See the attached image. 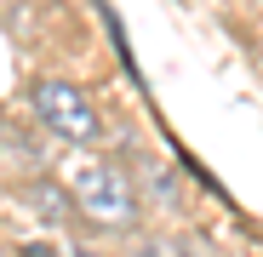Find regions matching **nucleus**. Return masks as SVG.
I'll return each instance as SVG.
<instances>
[{"label":"nucleus","mask_w":263,"mask_h":257,"mask_svg":"<svg viewBox=\"0 0 263 257\" xmlns=\"http://www.w3.org/2000/svg\"><path fill=\"white\" fill-rule=\"evenodd\" d=\"M74 257H86V251H74Z\"/></svg>","instance_id":"20e7f679"},{"label":"nucleus","mask_w":263,"mask_h":257,"mask_svg":"<svg viewBox=\"0 0 263 257\" xmlns=\"http://www.w3.org/2000/svg\"><path fill=\"white\" fill-rule=\"evenodd\" d=\"M29 103H34V114L46 120L63 143H92V137L103 132L92 97H86L74 80H34V97H29Z\"/></svg>","instance_id":"f03ea898"},{"label":"nucleus","mask_w":263,"mask_h":257,"mask_svg":"<svg viewBox=\"0 0 263 257\" xmlns=\"http://www.w3.org/2000/svg\"><path fill=\"white\" fill-rule=\"evenodd\" d=\"M69 200L103 229H132L138 223V194H132L126 171L109 166V160H80L74 177H69Z\"/></svg>","instance_id":"f257e3e1"},{"label":"nucleus","mask_w":263,"mask_h":257,"mask_svg":"<svg viewBox=\"0 0 263 257\" xmlns=\"http://www.w3.org/2000/svg\"><path fill=\"white\" fill-rule=\"evenodd\" d=\"M143 257H189V246H178V240H155Z\"/></svg>","instance_id":"7ed1b4c3"}]
</instances>
